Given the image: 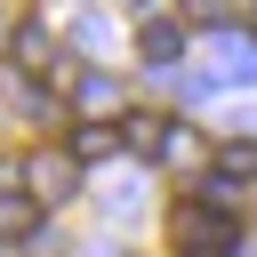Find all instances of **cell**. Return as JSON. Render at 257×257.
<instances>
[{"instance_id": "obj_11", "label": "cell", "mask_w": 257, "mask_h": 257, "mask_svg": "<svg viewBox=\"0 0 257 257\" xmlns=\"http://www.w3.org/2000/svg\"><path fill=\"white\" fill-rule=\"evenodd\" d=\"M161 161H201V137H193V128H169V145H161Z\"/></svg>"}, {"instance_id": "obj_1", "label": "cell", "mask_w": 257, "mask_h": 257, "mask_svg": "<svg viewBox=\"0 0 257 257\" xmlns=\"http://www.w3.org/2000/svg\"><path fill=\"white\" fill-rule=\"evenodd\" d=\"M169 249L177 257H241V217L217 209V201H201V193H185L169 209Z\"/></svg>"}, {"instance_id": "obj_4", "label": "cell", "mask_w": 257, "mask_h": 257, "mask_svg": "<svg viewBox=\"0 0 257 257\" xmlns=\"http://www.w3.org/2000/svg\"><path fill=\"white\" fill-rule=\"evenodd\" d=\"M64 88H72L80 112H112V104H120V80H112V72H64Z\"/></svg>"}, {"instance_id": "obj_3", "label": "cell", "mask_w": 257, "mask_h": 257, "mask_svg": "<svg viewBox=\"0 0 257 257\" xmlns=\"http://www.w3.org/2000/svg\"><path fill=\"white\" fill-rule=\"evenodd\" d=\"M137 56L161 64V72H177V56H185V24H177V16H145V24H137Z\"/></svg>"}, {"instance_id": "obj_5", "label": "cell", "mask_w": 257, "mask_h": 257, "mask_svg": "<svg viewBox=\"0 0 257 257\" xmlns=\"http://www.w3.org/2000/svg\"><path fill=\"white\" fill-rule=\"evenodd\" d=\"M8 56H16V72H56V40H48L40 24H24V32L8 40Z\"/></svg>"}, {"instance_id": "obj_7", "label": "cell", "mask_w": 257, "mask_h": 257, "mask_svg": "<svg viewBox=\"0 0 257 257\" xmlns=\"http://www.w3.org/2000/svg\"><path fill=\"white\" fill-rule=\"evenodd\" d=\"M40 233V201L32 193H0V241H32Z\"/></svg>"}, {"instance_id": "obj_9", "label": "cell", "mask_w": 257, "mask_h": 257, "mask_svg": "<svg viewBox=\"0 0 257 257\" xmlns=\"http://www.w3.org/2000/svg\"><path fill=\"white\" fill-rule=\"evenodd\" d=\"M209 80H257V40H233V48H225V64H217Z\"/></svg>"}, {"instance_id": "obj_12", "label": "cell", "mask_w": 257, "mask_h": 257, "mask_svg": "<svg viewBox=\"0 0 257 257\" xmlns=\"http://www.w3.org/2000/svg\"><path fill=\"white\" fill-rule=\"evenodd\" d=\"M16 32H24V24H16V16H8V0H0V48H8Z\"/></svg>"}, {"instance_id": "obj_10", "label": "cell", "mask_w": 257, "mask_h": 257, "mask_svg": "<svg viewBox=\"0 0 257 257\" xmlns=\"http://www.w3.org/2000/svg\"><path fill=\"white\" fill-rule=\"evenodd\" d=\"M112 137H120V128H80L64 153H72V161H104V153H112Z\"/></svg>"}, {"instance_id": "obj_8", "label": "cell", "mask_w": 257, "mask_h": 257, "mask_svg": "<svg viewBox=\"0 0 257 257\" xmlns=\"http://www.w3.org/2000/svg\"><path fill=\"white\" fill-rule=\"evenodd\" d=\"M209 177H225V185H233V177H257V137H225Z\"/></svg>"}, {"instance_id": "obj_6", "label": "cell", "mask_w": 257, "mask_h": 257, "mask_svg": "<svg viewBox=\"0 0 257 257\" xmlns=\"http://www.w3.org/2000/svg\"><path fill=\"white\" fill-rule=\"evenodd\" d=\"M169 128H177V120H161V112H120V145H128V153H161Z\"/></svg>"}, {"instance_id": "obj_2", "label": "cell", "mask_w": 257, "mask_h": 257, "mask_svg": "<svg viewBox=\"0 0 257 257\" xmlns=\"http://www.w3.org/2000/svg\"><path fill=\"white\" fill-rule=\"evenodd\" d=\"M72 185H80V161H72V153H48V145H32V153H24V193H32L40 209L72 201Z\"/></svg>"}]
</instances>
